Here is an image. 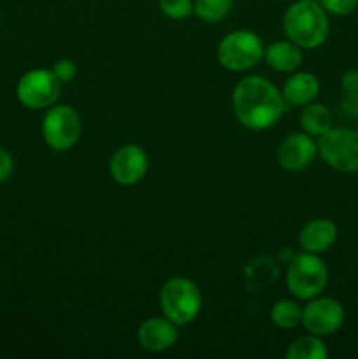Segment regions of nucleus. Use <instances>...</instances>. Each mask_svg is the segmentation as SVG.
I'll list each match as a JSON object with an SVG mask.
<instances>
[{"instance_id":"22","label":"nucleus","mask_w":358,"mask_h":359,"mask_svg":"<svg viewBox=\"0 0 358 359\" xmlns=\"http://www.w3.org/2000/svg\"><path fill=\"white\" fill-rule=\"evenodd\" d=\"M53 72H55L56 79L60 81V83H70V81L74 79V77L77 76V67L76 63L72 62V60H58V62L53 65Z\"/></svg>"},{"instance_id":"1","label":"nucleus","mask_w":358,"mask_h":359,"mask_svg":"<svg viewBox=\"0 0 358 359\" xmlns=\"http://www.w3.org/2000/svg\"><path fill=\"white\" fill-rule=\"evenodd\" d=\"M232 107L237 121L253 132L269 130L283 118L288 104L283 93L262 76L239 81L232 93Z\"/></svg>"},{"instance_id":"24","label":"nucleus","mask_w":358,"mask_h":359,"mask_svg":"<svg viewBox=\"0 0 358 359\" xmlns=\"http://www.w3.org/2000/svg\"><path fill=\"white\" fill-rule=\"evenodd\" d=\"M340 86L346 93L358 95V72L357 70H347L340 77Z\"/></svg>"},{"instance_id":"20","label":"nucleus","mask_w":358,"mask_h":359,"mask_svg":"<svg viewBox=\"0 0 358 359\" xmlns=\"http://www.w3.org/2000/svg\"><path fill=\"white\" fill-rule=\"evenodd\" d=\"M158 7L171 20H186L193 14V0H158Z\"/></svg>"},{"instance_id":"5","label":"nucleus","mask_w":358,"mask_h":359,"mask_svg":"<svg viewBox=\"0 0 358 359\" xmlns=\"http://www.w3.org/2000/svg\"><path fill=\"white\" fill-rule=\"evenodd\" d=\"M263 42L255 32L234 30L218 44V62L230 72H246L263 60Z\"/></svg>"},{"instance_id":"3","label":"nucleus","mask_w":358,"mask_h":359,"mask_svg":"<svg viewBox=\"0 0 358 359\" xmlns=\"http://www.w3.org/2000/svg\"><path fill=\"white\" fill-rule=\"evenodd\" d=\"M161 314L178 326L195 321L202 311V294L199 286L186 277H171L160 290Z\"/></svg>"},{"instance_id":"18","label":"nucleus","mask_w":358,"mask_h":359,"mask_svg":"<svg viewBox=\"0 0 358 359\" xmlns=\"http://www.w3.org/2000/svg\"><path fill=\"white\" fill-rule=\"evenodd\" d=\"M270 321L276 328L291 330L302 323V307L295 300H279L270 309Z\"/></svg>"},{"instance_id":"11","label":"nucleus","mask_w":358,"mask_h":359,"mask_svg":"<svg viewBox=\"0 0 358 359\" xmlns=\"http://www.w3.org/2000/svg\"><path fill=\"white\" fill-rule=\"evenodd\" d=\"M318 154V144L314 137L305 132L290 133L284 137L277 147V163L290 172H298L307 168Z\"/></svg>"},{"instance_id":"17","label":"nucleus","mask_w":358,"mask_h":359,"mask_svg":"<svg viewBox=\"0 0 358 359\" xmlns=\"http://www.w3.org/2000/svg\"><path fill=\"white\" fill-rule=\"evenodd\" d=\"M329 358V349L323 342V337L307 335L295 340L286 351V359H326Z\"/></svg>"},{"instance_id":"8","label":"nucleus","mask_w":358,"mask_h":359,"mask_svg":"<svg viewBox=\"0 0 358 359\" xmlns=\"http://www.w3.org/2000/svg\"><path fill=\"white\" fill-rule=\"evenodd\" d=\"M62 91V83L55 72L48 69H34L20 77L16 84V97L27 109L42 111L56 104Z\"/></svg>"},{"instance_id":"4","label":"nucleus","mask_w":358,"mask_h":359,"mask_svg":"<svg viewBox=\"0 0 358 359\" xmlns=\"http://www.w3.org/2000/svg\"><path fill=\"white\" fill-rule=\"evenodd\" d=\"M284 279L291 297L307 302L325 291L329 284V266L319 255L302 251L290 259Z\"/></svg>"},{"instance_id":"13","label":"nucleus","mask_w":358,"mask_h":359,"mask_svg":"<svg viewBox=\"0 0 358 359\" xmlns=\"http://www.w3.org/2000/svg\"><path fill=\"white\" fill-rule=\"evenodd\" d=\"M337 241V226L326 217L311 219L298 233V245L302 251L321 255L326 252Z\"/></svg>"},{"instance_id":"16","label":"nucleus","mask_w":358,"mask_h":359,"mask_svg":"<svg viewBox=\"0 0 358 359\" xmlns=\"http://www.w3.org/2000/svg\"><path fill=\"white\" fill-rule=\"evenodd\" d=\"M300 126L305 133L312 137H319L325 132H329L333 126V118L332 112L329 111V107L323 104H311L304 105L300 111Z\"/></svg>"},{"instance_id":"21","label":"nucleus","mask_w":358,"mask_h":359,"mask_svg":"<svg viewBox=\"0 0 358 359\" xmlns=\"http://www.w3.org/2000/svg\"><path fill=\"white\" fill-rule=\"evenodd\" d=\"M323 9L333 16H350L358 7V0H318Z\"/></svg>"},{"instance_id":"15","label":"nucleus","mask_w":358,"mask_h":359,"mask_svg":"<svg viewBox=\"0 0 358 359\" xmlns=\"http://www.w3.org/2000/svg\"><path fill=\"white\" fill-rule=\"evenodd\" d=\"M267 65L272 70L281 74H293L300 69L302 62H304V55H302V48H298L295 42L291 41H277L265 48L263 53Z\"/></svg>"},{"instance_id":"7","label":"nucleus","mask_w":358,"mask_h":359,"mask_svg":"<svg viewBox=\"0 0 358 359\" xmlns=\"http://www.w3.org/2000/svg\"><path fill=\"white\" fill-rule=\"evenodd\" d=\"M81 132V118L70 105H51L42 119V137L56 153L72 149L79 142Z\"/></svg>"},{"instance_id":"6","label":"nucleus","mask_w":358,"mask_h":359,"mask_svg":"<svg viewBox=\"0 0 358 359\" xmlns=\"http://www.w3.org/2000/svg\"><path fill=\"white\" fill-rule=\"evenodd\" d=\"M318 154L330 168L340 174L358 172V132L351 128H330L316 140Z\"/></svg>"},{"instance_id":"2","label":"nucleus","mask_w":358,"mask_h":359,"mask_svg":"<svg viewBox=\"0 0 358 359\" xmlns=\"http://www.w3.org/2000/svg\"><path fill=\"white\" fill-rule=\"evenodd\" d=\"M283 30L298 48L316 49L329 39V13L318 0H297L284 13Z\"/></svg>"},{"instance_id":"12","label":"nucleus","mask_w":358,"mask_h":359,"mask_svg":"<svg viewBox=\"0 0 358 359\" xmlns=\"http://www.w3.org/2000/svg\"><path fill=\"white\" fill-rule=\"evenodd\" d=\"M178 325L167 318L146 319L137 330L139 346L147 353H164L178 342Z\"/></svg>"},{"instance_id":"9","label":"nucleus","mask_w":358,"mask_h":359,"mask_svg":"<svg viewBox=\"0 0 358 359\" xmlns=\"http://www.w3.org/2000/svg\"><path fill=\"white\" fill-rule=\"evenodd\" d=\"M346 312L339 300L330 297H316L302 307V323L307 333L318 337H330L344 325Z\"/></svg>"},{"instance_id":"19","label":"nucleus","mask_w":358,"mask_h":359,"mask_svg":"<svg viewBox=\"0 0 358 359\" xmlns=\"http://www.w3.org/2000/svg\"><path fill=\"white\" fill-rule=\"evenodd\" d=\"M234 7V0H193V14L204 23H220Z\"/></svg>"},{"instance_id":"23","label":"nucleus","mask_w":358,"mask_h":359,"mask_svg":"<svg viewBox=\"0 0 358 359\" xmlns=\"http://www.w3.org/2000/svg\"><path fill=\"white\" fill-rule=\"evenodd\" d=\"M14 170V160L11 156L9 151H6L4 147H0V184L6 182L11 177Z\"/></svg>"},{"instance_id":"14","label":"nucleus","mask_w":358,"mask_h":359,"mask_svg":"<svg viewBox=\"0 0 358 359\" xmlns=\"http://www.w3.org/2000/svg\"><path fill=\"white\" fill-rule=\"evenodd\" d=\"M281 93L288 105L304 107L314 102L319 95V81L311 72H293L284 81Z\"/></svg>"},{"instance_id":"10","label":"nucleus","mask_w":358,"mask_h":359,"mask_svg":"<svg viewBox=\"0 0 358 359\" xmlns=\"http://www.w3.org/2000/svg\"><path fill=\"white\" fill-rule=\"evenodd\" d=\"M150 168L147 153L137 144H125L114 151L109 163L111 177L121 186H133L142 181Z\"/></svg>"}]
</instances>
